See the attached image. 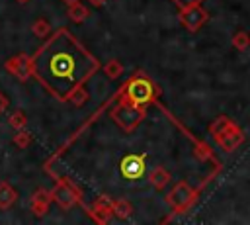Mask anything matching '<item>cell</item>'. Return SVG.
Returning a JSON list of instances; mask_svg holds the SVG:
<instances>
[{
  "label": "cell",
  "mask_w": 250,
  "mask_h": 225,
  "mask_svg": "<svg viewBox=\"0 0 250 225\" xmlns=\"http://www.w3.org/2000/svg\"><path fill=\"white\" fill-rule=\"evenodd\" d=\"M29 59L31 78L59 102H66L76 86L86 84L102 68L100 61L66 27L51 33Z\"/></svg>",
  "instance_id": "cell-1"
},
{
  "label": "cell",
  "mask_w": 250,
  "mask_h": 225,
  "mask_svg": "<svg viewBox=\"0 0 250 225\" xmlns=\"http://www.w3.org/2000/svg\"><path fill=\"white\" fill-rule=\"evenodd\" d=\"M221 170V164H217L215 166V170L213 172H209L207 174V178L199 184V188H191L186 180H180V182H176L174 184V188L168 192V196H166V203L172 207V215H180V213H186L195 202H197V196H199V192L215 178V174ZM172 215L170 217H166L164 221H170L172 219Z\"/></svg>",
  "instance_id": "cell-2"
},
{
  "label": "cell",
  "mask_w": 250,
  "mask_h": 225,
  "mask_svg": "<svg viewBox=\"0 0 250 225\" xmlns=\"http://www.w3.org/2000/svg\"><path fill=\"white\" fill-rule=\"evenodd\" d=\"M117 92H119V96H123L125 100H129L131 104L141 106V108L154 104L158 100V94H160L158 86L143 70H137Z\"/></svg>",
  "instance_id": "cell-3"
},
{
  "label": "cell",
  "mask_w": 250,
  "mask_h": 225,
  "mask_svg": "<svg viewBox=\"0 0 250 225\" xmlns=\"http://www.w3.org/2000/svg\"><path fill=\"white\" fill-rule=\"evenodd\" d=\"M117 104L109 110V117L117 123V127L123 131V133H133L139 123L145 119L146 115V108H141V106H135L131 104L129 100H125L123 96H119L117 92Z\"/></svg>",
  "instance_id": "cell-4"
},
{
  "label": "cell",
  "mask_w": 250,
  "mask_h": 225,
  "mask_svg": "<svg viewBox=\"0 0 250 225\" xmlns=\"http://www.w3.org/2000/svg\"><path fill=\"white\" fill-rule=\"evenodd\" d=\"M51 198L53 202L61 207V209H70L74 205H84L82 203V194L80 190L66 178V176H59L55 188L51 190Z\"/></svg>",
  "instance_id": "cell-5"
},
{
  "label": "cell",
  "mask_w": 250,
  "mask_h": 225,
  "mask_svg": "<svg viewBox=\"0 0 250 225\" xmlns=\"http://www.w3.org/2000/svg\"><path fill=\"white\" fill-rule=\"evenodd\" d=\"M178 18L182 22V25L189 31V33H195L199 31L207 20H209V12L201 6V4H195V6H189V8H184L178 12Z\"/></svg>",
  "instance_id": "cell-6"
},
{
  "label": "cell",
  "mask_w": 250,
  "mask_h": 225,
  "mask_svg": "<svg viewBox=\"0 0 250 225\" xmlns=\"http://www.w3.org/2000/svg\"><path fill=\"white\" fill-rule=\"evenodd\" d=\"M146 170V153H141V155H127L121 158L119 162V172L125 180H139Z\"/></svg>",
  "instance_id": "cell-7"
},
{
  "label": "cell",
  "mask_w": 250,
  "mask_h": 225,
  "mask_svg": "<svg viewBox=\"0 0 250 225\" xmlns=\"http://www.w3.org/2000/svg\"><path fill=\"white\" fill-rule=\"evenodd\" d=\"M111 198L107 196V194H102V196H98L90 205H82L84 207V211L96 221V223H109L111 221V217H113V213H111Z\"/></svg>",
  "instance_id": "cell-8"
},
{
  "label": "cell",
  "mask_w": 250,
  "mask_h": 225,
  "mask_svg": "<svg viewBox=\"0 0 250 225\" xmlns=\"http://www.w3.org/2000/svg\"><path fill=\"white\" fill-rule=\"evenodd\" d=\"M4 68L10 74H14L18 80H21V82L31 78V59L25 53H18L12 59H8L4 63Z\"/></svg>",
  "instance_id": "cell-9"
},
{
  "label": "cell",
  "mask_w": 250,
  "mask_h": 225,
  "mask_svg": "<svg viewBox=\"0 0 250 225\" xmlns=\"http://www.w3.org/2000/svg\"><path fill=\"white\" fill-rule=\"evenodd\" d=\"M242 141H244V131H242L238 125L230 127L227 133H223L221 137L215 139V143H217L225 153H232V151H236V149L242 145Z\"/></svg>",
  "instance_id": "cell-10"
},
{
  "label": "cell",
  "mask_w": 250,
  "mask_h": 225,
  "mask_svg": "<svg viewBox=\"0 0 250 225\" xmlns=\"http://www.w3.org/2000/svg\"><path fill=\"white\" fill-rule=\"evenodd\" d=\"M53 198H51V190H45V188H39L33 192V196L29 198V209L33 215L37 217H43L47 211H49V205H51Z\"/></svg>",
  "instance_id": "cell-11"
},
{
  "label": "cell",
  "mask_w": 250,
  "mask_h": 225,
  "mask_svg": "<svg viewBox=\"0 0 250 225\" xmlns=\"http://www.w3.org/2000/svg\"><path fill=\"white\" fill-rule=\"evenodd\" d=\"M148 182L154 190H164L170 182H172V174L162 166V164H156L150 172H148Z\"/></svg>",
  "instance_id": "cell-12"
},
{
  "label": "cell",
  "mask_w": 250,
  "mask_h": 225,
  "mask_svg": "<svg viewBox=\"0 0 250 225\" xmlns=\"http://www.w3.org/2000/svg\"><path fill=\"white\" fill-rule=\"evenodd\" d=\"M16 202H18V192H16V188H14L10 182L2 180V182H0V209H10Z\"/></svg>",
  "instance_id": "cell-13"
},
{
  "label": "cell",
  "mask_w": 250,
  "mask_h": 225,
  "mask_svg": "<svg viewBox=\"0 0 250 225\" xmlns=\"http://www.w3.org/2000/svg\"><path fill=\"white\" fill-rule=\"evenodd\" d=\"M236 123L230 119V117H227V115H219V117H215V121L209 125V133L213 135V139H217V137H221L223 133H227L230 127H234Z\"/></svg>",
  "instance_id": "cell-14"
},
{
  "label": "cell",
  "mask_w": 250,
  "mask_h": 225,
  "mask_svg": "<svg viewBox=\"0 0 250 225\" xmlns=\"http://www.w3.org/2000/svg\"><path fill=\"white\" fill-rule=\"evenodd\" d=\"M191 143H193V155L199 158V160H213V162H219L217 158H215V153H213V149L205 143V141H199V139H195V137H191Z\"/></svg>",
  "instance_id": "cell-15"
},
{
  "label": "cell",
  "mask_w": 250,
  "mask_h": 225,
  "mask_svg": "<svg viewBox=\"0 0 250 225\" xmlns=\"http://www.w3.org/2000/svg\"><path fill=\"white\" fill-rule=\"evenodd\" d=\"M66 16H68V20H70L72 23H82V22H86V18L90 16V10L86 8V4L76 2V4H70V6H68Z\"/></svg>",
  "instance_id": "cell-16"
},
{
  "label": "cell",
  "mask_w": 250,
  "mask_h": 225,
  "mask_svg": "<svg viewBox=\"0 0 250 225\" xmlns=\"http://www.w3.org/2000/svg\"><path fill=\"white\" fill-rule=\"evenodd\" d=\"M88 98H90V94H88L86 86H84V84H80V86H76V88L68 94L66 104H72L74 108H82V106L88 102Z\"/></svg>",
  "instance_id": "cell-17"
},
{
  "label": "cell",
  "mask_w": 250,
  "mask_h": 225,
  "mask_svg": "<svg viewBox=\"0 0 250 225\" xmlns=\"http://www.w3.org/2000/svg\"><path fill=\"white\" fill-rule=\"evenodd\" d=\"M111 213H113V217H117V219H127L131 213H133V205L127 202V200H113L111 202Z\"/></svg>",
  "instance_id": "cell-18"
},
{
  "label": "cell",
  "mask_w": 250,
  "mask_h": 225,
  "mask_svg": "<svg viewBox=\"0 0 250 225\" xmlns=\"http://www.w3.org/2000/svg\"><path fill=\"white\" fill-rule=\"evenodd\" d=\"M31 33H33L37 39H47V37L51 35V23H49L47 20L39 18V20H35V22L31 23Z\"/></svg>",
  "instance_id": "cell-19"
},
{
  "label": "cell",
  "mask_w": 250,
  "mask_h": 225,
  "mask_svg": "<svg viewBox=\"0 0 250 225\" xmlns=\"http://www.w3.org/2000/svg\"><path fill=\"white\" fill-rule=\"evenodd\" d=\"M102 70H104V74L107 76V78H111V80H115V78H119L121 74H123V65L117 61V59H109L104 67H102Z\"/></svg>",
  "instance_id": "cell-20"
},
{
  "label": "cell",
  "mask_w": 250,
  "mask_h": 225,
  "mask_svg": "<svg viewBox=\"0 0 250 225\" xmlns=\"http://www.w3.org/2000/svg\"><path fill=\"white\" fill-rule=\"evenodd\" d=\"M8 125H10L14 131L25 129V125H27V117H25V113H23L21 110H16V112H12V113L8 115Z\"/></svg>",
  "instance_id": "cell-21"
},
{
  "label": "cell",
  "mask_w": 250,
  "mask_h": 225,
  "mask_svg": "<svg viewBox=\"0 0 250 225\" xmlns=\"http://www.w3.org/2000/svg\"><path fill=\"white\" fill-rule=\"evenodd\" d=\"M12 143H14L18 149H27V147L33 143V135H31L29 131H25V129H20V131L14 135Z\"/></svg>",
  "instance_id": "cell-22"
},
{
  "label": "cell",
  "mask_w": 250,
  "mask_h": 225,
  "mask_svg": "<svg viewBox=\"0 0 250 225\" xmlns=\"http://www.w3.org/2000/svg\"><path fill=\"white\" fill-rule=\"evenodd\" d=\"M230 41H232V47H234V49L244 51V49L250 47V33H248V31H236Z\"/></svg>",
  "instance_id": "cell-23"
},
{
  "label": "cell",
  "mask_w": 250,
  "mask_h": 225,
  "mask_svg": "<svg viewBox=\"0 0 250 225\" xmlns=\"http://www.w3.org/2000/svg\"><path fill=\"white\" fill-rule=\"evenodd\" d=\"M174 6L178 10H184V8H189V6H195V4H201L203 0H172Z\"/></svg>",
  "instance_id": "cell-24"
},
{
  "label": "cell",
  "mask_w": 250,
  "mask_h": 225,
  "mask_svg": "<svg viewBox=\"0 0 250 225\" xmlns=\"http://www.w3.org/2000/svg\"><path fill=\"white\" fill-rule=\"evenodd\" d=\"M8 106H10V100L0 92V115L2 113H6V110H8Z\"/></svg>",
  "instance_id": "cell-25"
},
{
  "label": "cell",
  "mask_w": 250,
  "mask_h": 225,
  "mask_svg": "<svg viewBox=\"0 0 250 225\" xmlns=\"http://www.w3.org/2000/svg\"><path fill=\"white\" fill-rule=\"evenodd\" d=\"M105 2H107V0H88V4H90L92 8H102Z\"/></svg>",
  "instance_id": "cell-26"
},
{
  "label": "cell",
  "mask_w": 250,
  "mask_h": 225,
  "mask_svg": "<svg viewBox=\"0 0 250 225\" xmlns=\"http://www.w3.org/2000/svg\"><path fill=\"white\" fill-rule=\"evenodd\" d=\"M66 6H70V4H76V2H80V0H62Z\"/></svg>",
  "instance_id": "cell-27"
},
{
  "label": "cell",
  "mask_w": 250,
  "mask_h": 225,
  "mask_svg": "<svg viewBox=\"0 0 250 225\" xmlns=\"http://www.w3.org/2000/svg\"><path fill=\"white\" fill-rule=\"evenodd\" d=\"M16 2H20V4H25V2H29V0H16Z\"/></svg>",
  "instance_id": "cell-28"
}]
</instances>
